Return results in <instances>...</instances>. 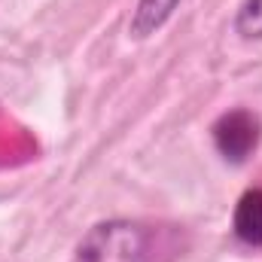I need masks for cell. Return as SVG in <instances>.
Masks as SVG:
<instances>
[{
  "label": "cell",
  "instance_id": "1",
  "mask_svg": "<svg viewBox=\"0 0 262 262\" xmlns=\"http://www.w3.org/2000/svg\"><path fill=\"white\" fill-rule=\"evenodd\" d=\"M70 262H156V232L131 220L98 223L76 244Z\"/></svg>",
  "mask_w": 262,
  "mask_h": 262
},
{
  "label": "cell",
  "instance_id": "2",
  "mask_svg": "<svg viewBox=\"0 0 262 262\" xmlns=\"http://www.w3.org/2000/svg\"><path fill=\"white\" fill-rule=\"evenodd\" d=\"M259 119L250 113V110H229L223 113L213 128H210V137H213V146L216 152L232 162V165H241L253 156V149L259 146Z\"/></svg>",
  "mask_w": 262,
  "mask_h": 262
},
{
  "label": "cell",
  "instance_id": "3",
  "mask_svg": "<svg viewBox=\"0 0 262 262\" xmlns=\"http://www.w3.org/2000/svg\"><path fill=\"white\" fill-rule=\"evenodd\" d=\"M232 229H235L238 241H244L250 247H262V189H247L238 198Z\"/></svg>",
  "mask_w": 262,
  "mask_h": 262
},
{
  "label": "cell",
  "instance_id": "4",
  "mask_svg": "<svg viewBox=\"0 0 262 262\" xmlns=\"http://www.w3.org/2000/svg\"><path fill=\"white\" fill-rule=\"evenodd\" d=\"M177 3H180V0H137L134 15H131V25H128L131 37L143 40V37L156 34V31L174 15Z\"/></svg>",
  "mask_w": 262,
  "mask_h": 262
},
{
  "label": "cell",
  "instance_id": "5",
  "mask_svg": "<svg viewBox=\"0 0 262 262\" xmlns=\"http://www.w3.org/2000/svg\"><path fill=\"white\" fill-rule=\"evenodd\" d=\"M235 31L244 40H262V0H244L238 6Z\"/></svg>",
  "mask_w": 262,
  "mask_h": 262
}]
</instances>
